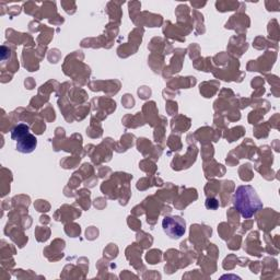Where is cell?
<instances>
[{
	"mask_svg": "<svg viewBox=\"0 0 280 280\" xmlns=\"http://www.w3.org/2000/svg\"><path fill=\"white\" fill-rule=\"evenodd\" d=\"M233 204L244 219L252 218L263 208L261 198L250 185H243L237 189L233 196Z\"/></svg>",
	"mask_w": 280,
	"mask_h": 280,
	"instance_id": "1",
	"label": "cell"
},
{
	"mask_svg": "<svg viewBox=\"0 0 280 280\" xmlns=\"http://www.w3.org/2000/svg\"><path fill=\"white\" fill-rule=\"evenodd\" d=\"M162 226L164 232L171 239L182 238L186 232L185 220L178 216L165 217L162 221Z\"/></svg>",
	"mask_w": 280,
	"mask_h": 280,
	"instance_id": "2",
	"label": "cell"
},
{
	"mask_svg": "<svg viewBox=\"0 0 280 280\" xmlns=\"http://www.w3.org/2000/svg\"><path fill=\"white\" fill-rule=\"evenodd\" d=\"M37 146V139L34 135L29 134L19 139L17 142V150L21 153H31L35 150Z\"/></svg>",
	"mask_w": 280,
	"mask_h": 280,
	"instance_id": "3",
	"label": "cell"
},
{
	"mask_svg": "<svg viewBox=\"0 0 280 280\" xmlns=\"http://www.w3.org/2000/svg\"><path fill=\"white\" fill-rule=\"evenodd\" d=\"M29 126L25 125V124H19L17 125L15 128L12 129L11 131V138L12 140H16V142H18L19 139H21L22 137H24L25 135L29 134Z\"/></svg>",
	"mask_w": 280,
	"mask_h": 280,
	"instance_id": "4",
	"label": "cell"
},
{
	"mask_svg": "<svg viewBox=\"0 0 280 280\" xmlns=\"http://www.w3.org/2000/svg\"><path fill=\"white\" fill-rule=\"evenodd\" d=\"M206 207L209 209H217L219 207V203L215 198H208L207 202H206Z\"/></svg>",
	"mask_w": 280,
	"mask_h": 280,
	"instance_id": "5",
	"label": "cell"
}]
</instances>
